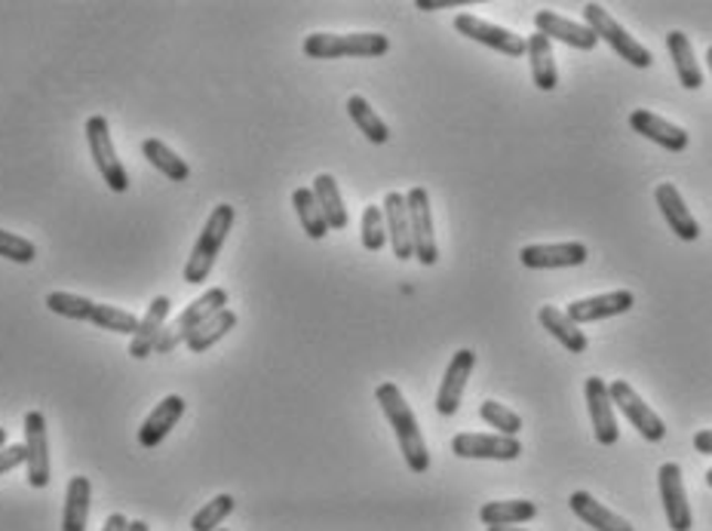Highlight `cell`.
<instances>
[{
	"label": "cell",
	"mask_w": 712,
	"mask_h": 531,
	"mask_svg": "<svg viewBox=\"0 0 712 531\" xmlns=\"http://www.w3.org/2000/svg\"><path fill=\"white\" fill-rule=\"evenodd\" d=\"M314 197H316V204H320V209H323L326 221H329V231H344V228H347V221H350V216H347V206H344L342 188H338L335 176L320 173V176L314 178Z\"/></svg>",
	"instance_id": "27"
},
{
	"label": "cell",
	"mask_w": 712,
	"mask_h": 531,
	"mask_svg": "<svg viewBox=\"0 0 712 531\" xmlns=\"http://www.w3.org/2000/svg\"><path fill=\"white\" fill-rule=\"evenodd\" d=\"M608 396H611V406H617V409L627 415V421L639 430L642 439H648V442H660V439L667 436V424H663V418H660L658 412L645 403L642 396L632 391L630 382H620V378L611 382L608 384Z\"/></svg>",
	"instance_id": "9"
},
{
	"label": "cell",
	"mask_w": 712,
	"mask_h": 531,
	"mask_svg": "<svg viewBox=\"0 0 712 531\" xmlns=\"http://www.w3.org/2000/svg\"><path fill=\"white\" fill-rule=\"evenodd\" d=\"M568 507L580 522H587L589 529L596 531H632V525L624 517H617L615 510H608L605 504H599L589 491H575L568 498Z\"/></svg>",
	"instance_id": "23"
},
{
	"label": "cell",
	"mask_w": 712,
	"mask_h": 531,
	"mask_svg": "<svg viewBox=\"0 0 712 531\" xmlns=\"http://www.w3.org/2000/svg\"><path fill=\"white\" fill-rule=\"evenodd\" d=\"M233 326H237V314L224 308V311H219L216 316H209L206 323H200V326L193 329L185 344H188V351H191V354H203V351H209L212 344H219L228 332H233Z\"/></svg>",
	"instance_id": "32"
},
{
	"label": "cell",
	"mask_w": 712,
	"mask_h": 531,
	"mask_svg": "<svg viewBox=\"0 0 712 531\" xmlns=\"http://www.w3.org/2000/svg\"><path fill=\"white\" fill-rule=\"evenodd\" d=\"M384 221H387V240L399 261L415 259V246H411V225H409V206H406V194L390 191L384 197Z\"/></svg>",
	"instance_id": "18"
},
{
	"label": "cell",
	"mask_w": 712,
	"mask_h": 531,
	"mask_svg": "<svg viewBox=\"0 0 712 531\" xmlns=\"http://www.w3.org/2000/svg\"><path fill=\"white\" fill-rule=\"evenodd\" d=\"M0 259L15 261V264H31L38 259V246L19 237V233H10L0 228Z\"/></svg>",
	"instance_id": "39"
},
{
	"label": "cell",
	"mask_w": 712,
	"mask_h": 531,
	"mask_svg": "<svg viewBox=\"0 0 712 531\" xmlns=\"http://www.w3.org/2000/svg\"><path fill=\"white\" fill-rule=\"evenodd\" d=\"M480 519L494 529V525H522L537 519V504L525 501V498H513V501H492V504L480 507Z\"/></svg>",
	"instance_id": "28"
},
{
	"label": "cell",
	"mask_w": 712,
	"mask_h": 531,
	"mask_svg": "<svg viewBox=\"0 0 712 531\" xmlns=\"http://www.w3.org/2000/svg\"><path fill=\"white\" fill-rule=\"evenodd\" d=\"M480 418L494 430H501L504 436H520L522 430V418L516 412L504 406V403H498V399H485L480 406Z\"/></svg>",
	"instance_id": "38"
},
{
	"label": "cell",
	"mask_w": 712,
	"mask_h": 531,
	"mask_svg": "<svg viewBox=\"0 0 712 531\" xmlns=\"http://www.w3.org/2000/svg\"><path fill=\"white\" fill-rule=\"evenodd\" d=\"M636 308V295L630 289H617V292H605V295H589V299L572 301L565 316L575 326H587V323H599L608 316H620Z\"/></svg>",
	"instance_id": "14"
},
{
	"label": "cell",
	"mask_w": 712,
	"mask_h": 531,
	"mask_svg": "<svg viewBox=\"0 0 712 531\" xmlns=\"http://www.w3.org/2000/svg\"><path fill=\"white\" fill-rule=\"evenodd\" d=\"M694 449H698L700 455H712V430H698V434H694Z\"/></svg>",
	"instance_id": "42"
},
{
	"label": "cell",
	"mask_w": 712,
	"mask_h": 531,
	"mask_svg": "<svg viewBox=\"0 0 712 531\" xmlns=\"http://www.w3.org/2000/svg\"><path fill=\"white\" fill-rule=\"evenodd\" d=\"M142 154H145V160H148L157 173H164L169 181H188V178H191L188 160H181L176 150L166 148V142H160V138H145V142H142Z\"/></svg>",
	"instance_id": "30"
},
{
	"label": "cell",
	"mask_w": 712,
	"mask_h": 531,
	"mask_svg": "<svg viewBox=\"0 0 712 531\" xmlns=\"http://www.w3.org/2000/svg\"><path fill=\"white\" fill-rule=\"evenodd\" d=\"M93 326L105 329V332H117V335H136L138 316L124 311V308H114V304H96L93 311Z\"/></svg>",
	"instance_id": "35"
},
{
	"label": "cell",
	"mask_w": 712,
	"mask_h": 531,
	"mask_svg": "<svg viewBox=\"0 0 712 531\" xmlns=\"http://www.w3.org/2000/svg\"><path fill=\"white\" fill-rule=\"evenodd\" d=\"M473 366H477V354H473L470 347H461V351L449 360L437 394V412L442 418H452L454 412L461 409V399H464L467 382H470V375H473Z\"/></svg>",
	"instance_id": "13"
},
{
	"label": "cell",
	"mask_w": 712,
	"mask_h": 531,
	"mask_svg": "<svg viewBox=\"0 0 712 531\" xmlns=\"http://www.w3.org/2000/svg\"><path fill=\"white\" fill-rule=\"evenodd\" d=\"M233 221H237V212H233L231 204H219L209 218H206L203 231L197 237V243L191 249V259L185 264V283L188 287H203L206 280H209V273L216 268V259L221 256V246L228 240V233H231Z\"/></svg>",
	"instance_id": "2"
},
{
	"label": "cell",
	"mask_w": 712,
	"mask_h": 531,
	"mask_svg": "<svg viewBox=\"0 0 712 531\" xmlns=\"http://www.w3.org/2000/svg\"><path fill=\"white\" fill-rule=\"evenodd\" d=\"M485 531H528V529H513V525H494V529H485Z\"/></svg>",
	"instance_id": "45"
},
{
	"label": "cell",
	"mask_w": 712,
	"mask_h": 531,
	"mask_svg": "<svg viewBox=\"0 0 712 531\" xmlns=\"http://www.w3.org/2000/svg\"><path fill=\"white\" fill-rule=\"evenodd\" d=\"M406 206H409V225H411V246H415V259L433 268L439 261L437 228H433V212H430V194L421 185H415L406 194Z\"/></svg>",
	"instance_id": "7"
},
{
	"label": "cell",
	"mask_w": 712,
	"mask_h": 531,
	"mask_svg": "<svg viewBox=\"0 0 712 531\" xmlns=\"http://www.w3.org/2000/svg\"><path fill=\"white\" fill-rule=\"evenodd\" d=\"M219 531H228V529H219Z\"/></svg>",
	"instance_id": "49"
},
{
	"label": "cell",
	"mask_w": 712,
	"mask_h": 531,
	"mask_svg": "<svg viewBox=\"0 0 712 531\" xmlns=\"http://www.w3.org/2000/svg\"><path fill=\"white\" fill-rule=\"evenodd\" d=\"M454 31H458L461 38H470V41L482 43V46H489L494 53L510 55V59H522V55L528 53L525 38L513 34L510 28L492 25V22H485V19H480V15L473 13L454 15Z\"/></svg>",
	"instance_id": "8"
},
{
	"label": "cell",
	"mask_w": 712,
	"mask_h": 531,
	"mask_svg": "<svg viewBox=\"0 0 712 531\" xmlns=\"http://www.w3.org/2000/svg\"><path fill=\"white\" fill-rule=\"evenodd\" d=\"M86 145H90V154H93V164H96L98 176L105 178L114 194H126L129 191V176H126V166L121 164L117 157V148H114V138H111V126L108 121L96 114L86 121Z\"/></svg>",
	"instance_id": "6"
},
{
	"label": "cell",
	"mask_w": 712,
	"mask_h": 531,
	"mask_svg": "<svg viewBox=\"0 0 712 531\" xmlns=\"http://www.w3.org/2000/svg\"><path fill=\"white\" fill-rule=\"evenodd\" d=\"M630 126L636 129V133H639V136L651 138L655 145L672 150V154H682V150L688 148V142H691V136H688L682 126L663 121V117H660V114H655V111H642V108L632 111Z\"/></svg>",
	"instance_id": "22"
},
{
	"label": "cell",
	"mask_w": 712,
	"mask_h": 531,
	"mask_svg": "<svg viewBox=\"0 0 712 531\" xmlns=\"http://www.w3.org/2000/svg\"><path fill=\"white\" fill-rule=\"evenodd\" d=\"M452 451L467 461H516L522 442L520 436L504 434H458L452 439Z\"/></svg>",
	"instance_id": "10"
},
{
	"label": "cell",
	"mask_w": 712,
	"mask_h": 531,
	"mask_svg": "<svg viewBox=\"0 0 712 531\" xmlns=\"http://www.w3.org/2000/svg\"><path fill=\"white\" fill-rule=\"evenodd\" d=\"M528 43V62H532V81L541 93H553L559 86V71H556V59H553V46L544 34L534 31L532 38H525Z\"/></svg>",
	"instance_id": "26"
},
{
	"label": "cell",
	"mask_w": 712,
	"mask_h": 531,
	"mask_svg": "<svg viewBox=\"0 0 712 531\" xmlns=\"http://www.w3.org/2000/svg\"><path fill=\"white\" fill-rule=\"evenodd\" d=\"M233 513V494H216L191 517V531H219L221 522Z\"/></svg>",
	"instance_id": "36"
},
{
	"label": "cell",
	"mask_w": 712,
	"mask_h": 531,
	"mask_svg": "<svg viewBox=\"0 0 712 531\" xmlns=\"http://www.w3.org/2000/svg\"><path fill=\"white\" fill-rule=\"evenodd\" d=\"M169 308H172V301L166 299V295H157V299L148 304L145 316L138 320L136 335L129 341V356H133V360H148V356L157 351V341L164 335Z\"/></svg>",
	"instance_id": "21"
},
{
	"label": "cell",
	"mask_w": 712,
	"mask_h": 531,
	"mask_svg": "<svg viewBox=\"0 0 712 531\" xmlns=\"http://www.w3.org/2000/svg\"><path fill=\"white\" fill-rule=\"evenodd\" d=\"M589 259V249L584 243H537L525 246L520 261L532 271H547V268H580Z\"/></svg>",
	"instance_id": "17"
},
{
	"label": "cell",
	"mask_w": 712,
	"mask_h": 531,
	"mask_svg": "<svg viewBox=\"0 0 712 531\" xmlns=\"http://www.w3.org/2000/svg\"><path fill=\"white\" fill-rule=\"evenodd\" d=\"M25 451L28 486L46 489L50 486V436H46V418L38 409L25 415Z\"/></svg>",
	"instance_id": "11"
},
{
	"label": "cell",
	"mask_w": 712,
	"mask_h": 531,
	"mask_svg": "<svg viewBox=\"0 0 712 531\" xmlns=\"http://www.w3.org/2000/svg\"><path fill=\"white\" fill-rule=\"evenodd\" d=\"M415 7L418 10H458V7H470V0H415Z\"/></svg>",
	"instance_id": "41"
},
{
	"label": "cell",
	"mask_w": 712,
	"mask_h": 531,
	"mask_svg": "<svg viewBox=\"0 0 712 531\" xmlns=\"http://www.w3.org/2000/svg\"><path fill=\"white\" fill-rule=\"evenodd\" d=\"M93 507V486L86 477H71L65 489V510H62V531H86Z\"/></svg>",
	"instance_id": "25"
},
{
	"label": "cell",
	"mask_w": 712,
	"mask_h": 531,
	"mask_svg": "<svg viewBox=\"0 0 712 531\" xmlns=\"http://www.w3.org/2000/svg\"><path fill=\"white\" fill-rule=\"evenodd\" d=\"M584 25L593 28V34H596L599 41L608 43L624 62H630L632 69H651V65H655L651 50L636 41L627 28L617 25L615 19H611V13H608L605 7H599V3H587V7H584Z\"/></svg>",
	"instance_id": "4"
},
{
	"label": "cell",
	"mask_w": 712,
	"mask_h": 531,
	"mask_svg": "<svg viewBox=\"0 0 712 531\" xmlns=\"http://www.w3.org/2000/svg\"><path fill=\"white\" fill-rule=\"evenodd\" d=\"M537 320H541V326L547 329L553 339L559 341L562 347H568V354H587V332L580 326H575V323L565 316V311L553 308V304H544V308L537 311Z\"/></svg>",
	"instance_id": "24"
},
{
	"label": "cell",
	"mask_w": 712,
	"mask_h": 531,
	"mask_svg": "<svg viewBox=\"0 0 712 531\" xmlns=\"http://www.w3.org/2000/svg\"><path fill=\"white\" fill-rule=\"evenodd\" d=\"M46 308L55 316H65V320H77V323H90L93 311H96V301L74 295V292H50L46 295Z\"/></svg>",
	"instance_id": "34"
},
{
	"label": "cell",
	"mask_w": 712,
	"mask_h": 531,
	"mask_svg": "<svg viewBox=\"0 0 712 531\" xmlns=\"http://www.w3.org/2000/svg\"><path fill=\"white\" fill-rule=\"evenodd\" d=\"M3 446H7V430L0 427V449H3Z\"/></svg>",
	"instance_id": "46"
},
{
	"label": "cell",
	"mask_w": 712,
	"mask_h": 531,
	"mask_svg": "<svg viewBox=\"0 0 712 531\" xmlns=\"http://www.w3.org/2000/svg\"><path fill=\"white\" fill-rule=\"evenodd\" d=\"M181 415H185V399H181V396L172 394L166 396V399H160V403L154 406L151 415L138 427V442H142V449H157L166 436L176 430Z\"/></svg>",
	"instance_id": "19"
},
{
	"label": "cell",
	"mask_w": 712,
	"mask_h": 531,
	"mask_svg": "<svg viewBox=\"0 0 712 531\" xmlns=\"http://www.w3.org/2000/svg\"><path fill=\"white\" fill-rule=\"evenodd\" d=\"M706 486H710V489H712V467H710V470H706Z\"/></svg>",
	"instance_id": "48"
},
{
	"label": "cell",
	"mask_w": 712,
	"mask_h": 531,
	"mask_svg": "<svg viewBox=\"0 0 712 531\" xmlns=\"http://www.w3.org/2000/svg\"><path fill=\"white\" fill-rule=\"evenodd\" d=\"M228 308V289L221 287H212L206 289L203 295L197 301H191L181 314L169 323V326L164 329V335H160V341H157V351L154 354H172L178 344H185L188 341V335H191L193 329L200 326V323H206L209 316H216L219 311H224Z\"/></svg>",
	"instance_id": "5"
},
{
	"label": "cell",
	"mask_w": 712,
	"mask_h": 531,
	"mask_svg": "<svg viewBox=\"0 0 712 531\" xmlns=\"http://www.w3.org/2000/svg\"><path fill=\"white\" fill-rule=\"evenodd\" d=\"M660 501L667 510V522L672 531H691L694 529V517H691V504H688L685 479H682V467L667 461L658 470Z\"/></svg>",
	"instance_id": "12"
},
{
	"label": "cell",
	"mask_w": 712,
	"mask_h": 531,
	"mask_svg": "<svg viewBox=\"0 0 712 531\" xmlns=\"http://www.w3.org/2000/svg\"><path fill=\"white\" fill-rule=\"evenodd\" d=\"M655 200H658V209L667 218V225H670V231L679 237V240H685V243H694L700 237V225L691 216V209L685 206V197L679 194L676 185L670 181H663L658 185V191H655Z\"/></svg>",
	"instance_id": "20"
},
{
	"label": "cell",
	"mask_w": 712,
	"mask_h": 531,
	"mask_svg": "<svg viewBox=\"0 0 712 531\" xmlns=\"http://www.w3.org/2000/svg\"><path fill=\"white\" fill-rule=\"evenodd\" d=\"M534 31L544 34L547 41H562L575 46V50H584V53L596 50V43H599V38L593 34V28H587L584 22H572L565 15L553 13V10L534 13Z\"/></svg>",
	"instance_id": "16"
},
{
	"label": "cell",
	"mask_w": 712,
	"mask_h": 531,
	"mask_svg": "<svg viewBox=\"0 0 712 531\" xmlns=\"http://www.w3.org/2000/svg\"><path fill=\"white\" fill-rule=\"evenodd\" d=\"M359 237H363V249H369V252H381L384 243H387V221H384L381 206H366V209H363Z\"/></svg>",
	"instance_id": "37"
},
{
	"label": "cell",
	"mask_w": 712,
	"mask_h": 531,
	"mask_svg": "<svg viewBox=\"0 0 712 531\" xmlns=\"http://www.w3.org/2000/svg\"><path fill=\"white\" fill-rule=\"evenodd\" d=\"M667 46H670L672 62H676V74H679V83H682L685 90H700V86H703V71H700L698 59H694L691 41H688L682 31H670V38H667Z\"/></svg>",
	"instance_id": "29"
},
{
	"label": "cell",
	"mask_w": 712,
	"mask_h": 531,
	"mask_svg": "<svg viewBox=\"0 0 712 531\" xmlns=\"http://www.w3.org/2000/svg\"><path fill=\"white\" fill-rule=\"evenodd\" d=\"M706 65H710V71H712V46L706 50Z\"/></svg>",
	"instance_id": "47"
},
{
	"label": "cell",
	"mask_w": 712,
	"mask_h": 531,
	"mask_svg": "<svg viewBox=\"0 0 712 531\" xmlns=\"http://www.w3.org/2000/svg\"><path fill=\"white\" fill-rule=\"evenodd\" d=\"M129 531H151V529H148V522L136 519V522H129Z\"/></svg>",
	"instance_id": "44"
},
{
	"label": "cell",
	"mask_w": 712,
	"mask_h": 531,
	"mask_svg": "<svg viewBox=\"0 0 712 531\" xmlns=\"http://www.w3.org/2000/svg\"><path fill=\"white\" fill-rule=\"evenodd\" d=\"M302 50L307 59H378L390 53V41L375 31H359V34H311L304 38Z\"/></svg>",
	"instance_id": "3"
},
{
	"label": "cell",
	"mask_w": 712,
	"mask_h": 531,
	"mask_svg": "<svg viewBox=\"0 0 712 531\" xmlns=\"http://www.w3.org/2000/svg\"><path fill=\"white\" fill-rule=\"evenodd\" d=\"M28 458L25 451V442H13V446H3L0 449V477L3 473H10V470H15V467H22Z\"/></svg>",
	"instance_id": "40"
},
{
	"label": "cell",
	"mask_w": 712,
	"mask_h": 531,
	"mask_svg": "<svg viewBox=\"0 0 712 531\" xmlns=\"http://www.w3.org/2000/svg\"><path fill=\"white\" fill-rule=\"evenodd\" d=\"M347 114H350V121L356 123V129L369 138L371 145H387V138H390V126L378 117V111L371 108L369 98H363V96L347 98Z\"/></svg>",
	"instance_id": "31"
},
{
	"label": "cell",
	"mask_w": 712,
	"mask_h": 531,
	"mask_svg": "<svg viewBox=\"0 0 712 531\" xmlns=\"http://www.w3.org/2000/svg\"><path fill=\"white\" fill-rule=\"evenodd\" d=\"M375 399H378V406L387 415V421L394 427V434H397L399 451H402V458H406V467H409L411 473H427V467H430V451H427L425 436H421V424L415 418V412L406 403V396L399 391L394 382H381L375 387Z\"/></svg>",
	"instance_id": "1"
},
{
	"label": "cell",
	"mask_w": 712,
	"mask_h": 531,
	"mask_svg": "<svg viewBox=\"0 0 712 531\" xmlns=\"http://www.w3.org/2000/svg\"><path fill=\"white\" fill-rule=\"evenodd\" d=\"M584 394H587V406H589V421H593V436L599 446H615L617 436H620V427H617L615 418V406H611V396H608V384L593 375L584 382Z\"/></svg>",
	"instance_id": "15"
},
{
	"label": "cell",
	"mask_w": 712,
	"mask_h": 531,
	"mask_svg": "<svg viewBox=\"0 0 712 531\" xmlns=\"http://www.w3.org/2000/svg\"><path fill=\"white\" fill-rule=\"evenodd\" d=\"M102 531H129V519H126L124 513H111V517L105 519V529Z\"/></svg>",
	"instance_id": "43"
},
{
	"label": "cell",
	"mask_w": 712,
	"mask_h": 531,
	"mask_svg": "<svg viewBox=\"0 0 712 531\" xmlns=\"http://www.w3.org/2000/svg\"><path fill=\"white\" fill-rule=\"evenodd\" d=\"M292 206H295L299 221H302L304 233H307L311 240H323V237L329 233V221H326L323 209H320V204H316L314 188H295V194H292Z\"/></svg>",
	"instance_id": "33"
}]
</instances>
